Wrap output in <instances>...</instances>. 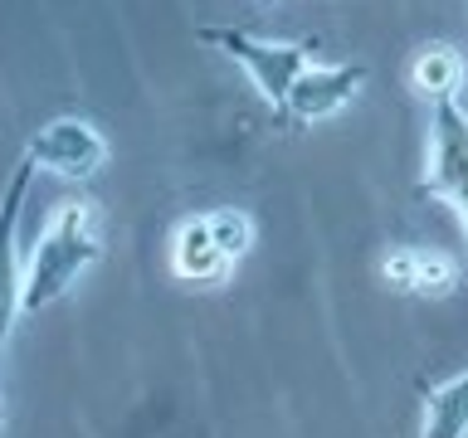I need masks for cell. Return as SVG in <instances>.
<instances>
[{
	"instance_id": "obj_1",
	"label": "cell",
	"mask_w": 468,
	"mask_h": 438,
	"mask_svg": "<svg viewBox=\"0 0 468 438\" xmlns=\"http://www.w3.org/2000/svg\"><path fill=\"white\" fill-rule=\"evenodd\" d=\"M98 258H102V239H98L93 204L64 200L49 214V224L39 229V244L25 263L20 312H44V307H54L73 283H79V273H88Z\"/></svg>"
},
{
	"instance_id": "obj_2",
	"label": "cell",
	"mask_w": 468,
	"mask_h": 438,
	"mask_svg": "<svg viewBox=\"0 0 468 438\" xmlns=\"http://www.w3.org/2000/svg\"><path fill=\"white\" fill-rule=\"evenodd\" d=\"M196 35H200L205 44H215L219 54H229L234 64H244L249 78H254V88L273 102L278 122H283L288 93H292V83L303 78V68L313 64L317 39H288V44H283V39H259V35L234 29V25H200Z\"/></svg>"
},
{
	"instance_id": "obj_3",
	"label": "cell",
	"mask_w": 468,
	"mask_h": 438,
	"mask_svg": "<svg viewBox=\"0 0 468 438\" xmlns=\"http://www.w3.org/2000/svg\"><path fill=\"white\" fill-rule=\"evenodd\" d=\"M415 195L453 204V214H459L468 234V108L463 102L430 108V161H424Z\"/></svg>"
},
{
	"instance_id": "obj_4",
	"label": "cell",
	"mask_w": 468,
	"mask_h": 438,
	"mask_svg": "<svg viewBox=\"0 0 468 438\" xmlns=\"http://www.w3.org/2000/svg\"><path fill=\"white\" fill-rule=\"evenodd\" d=\"M25 156L35 161L39 171L64 175V181H88V175H98V166L108 161V141H102V131L93 122H83V117H54V122H44L35 137H29Z\"/></svg>"
},
{
	"instance_id": "obj_5",
	"label": "cell",
	"mask_w": 468,
	"mask_h": 438,
	"mask_svg": "<svg viewBox=\"0 0 468 438\" xmlns=\"http://www.w3.org/2000/svg\"><path fill=\"white\" fill-rule=\"evenodd\" d=\"M35 171H39L35 161L20 156V161H15V171H10V181H5V190H0V360H5L10 327H15V312H20V287H25L15 229H20V210H25V195H29Z\"/></svg>"
},
{
	"instance_id": "obj_6",
	"label": "cell",
	"mask_w": 468,
	"mask_h": 438,
	"mask_svg": "<svg viewBox=\"0 0 468 438\" xmlns=\"http://www.w3.org/2000/svg\"><path fill=\"white\" fill-rule=\"evenodd\" d=\"M366 83V64H307L303 78L288 93L283 127H313L322 117L342 112Z\"/></svg>"
},
{
	"instance_id": "obj_7",
	"label": "cell",
	"mask_w": 468,
	"mask_h": 438,
	"mask_svg": "<svg viewBox=\"0 0 468 438\" xmlns=\"http://www.w3.org/2000/svg\"><path fill=\"white\" fill-rule=\"evenodd\" d=\"M380 277L395 292H415V297H444L459 283V263L449 254H430V248H395L380 263Z\"/></svg>"
},
{
	"instance_id": "obj_8",
	"label": "cell",
	"mask_w": 468,
	"mask_h": 438,
	"mask_svg": "<svg viewBox=\"0 0 468 438\" xmlns=\"http://www.w3.org/2000/svg\"><path fill=\"white\" fill-rule=\"evenodd\" d=\"M229 263L234 258L215 244L205 214L186 219V224L171 234V273L181 277V283H219V277L229 273Z\"/></svg>"
},
{
	"instance_id": "obj_9",
	"label": "cell",
	"mask_w": 468,
	"mask_h": 438,
	"mask_svg": "<svg viewBox=\"0 0 468 438\" xmlns=\"http://www.w3.org/2000/svg\"><path fill=\"white\" fill-rule=\"evenodd\" d=\"M410 88L430 102V108H439V102H459V88H463V58L453 44H424V49L410 58L405 68Z\"/></svg>"
},
{
	"instance_id": "obj_10",
	"label": "cell",
	"mask_w": 468,
	"mask_h": 438,
	"mask_svg": "<svg viewBox=\"0 0 468 438\" xmlns=\"http://www.w3.org/2000/svg\"><path fill=\"white\" fill-rule=\"evenodd\" d=\"M420 438H468V370L424 394Z\"/></svg>"
},
{
	"instance_id": "obj_11",
	"label": "cell",
	"mask_w": 468,
	"mask_h": 438,
	"mask_svg": "<svg viewBox=\"0 0 468 438\" xmlns=\"http://www.w3.org/2000/svg\"><path fill=\"white\" fill-rule=\"evenodd\" d=\"M205 224H210L215 244L225 248L229 258H244L249 244H254V219H249L244 210H210V214H205Z\"/></svg>"
},
{
	"instance_id": "obj_12",
	"label": "cell",
	"mask_w": 468,
	"mask_h": 438,
	"mask_svg": "<svg viewBox=\"0 0 468 438\" xmlns=\"http://www.w3.org/2000/svg\"><path fill=\"white\" fill-rule=\"evenodd\" d=\"M259 5H273V0H259Z\"/></svg>"
},
{
	"instance_id": "obj_13",
	"label": "cell",
	"mask_w": 468,
	"mask_h": 438,
	"mask_svg": "<svg viewBox=\"0 0 468 438\" xmlns=\"http://www.w3.org/2000/svg\"><path fill=\"white\" fill-rule=\"evenodd\" d=\"M0 419H5V404H0Z\"/></svg>"
}]
</instances>
